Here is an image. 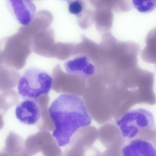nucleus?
<instances>
[{"instance_id":"16","label":"nucleus","mask_w":156,"mask_h":156,"mask_svg":"<svg viewBox=\"0 0 156 156\" xmlns=\"http://www.w3.org/2000/svg\"><path fill=\"white\" fill-rule=\"evenodd\" d=\"M156 39V27L148 33L146 38V39Z\"/></svg>"},{"instance_id":"2","label":"nucleus","mask_w":156,"mask_h":156,"mask_svg":"<svg viewBox=\"0 0 156 156\" xmlns=\"http://www.w3.org/2000/svg\"><path fill=\"white\" fill-rule=\"evenodd\" d=\"M116 124L126 141L141 139L150 142L156 148V126L150 111L143 108L128 111Z\"/></svg>"},{"instance_id":"7","label":"nucleus","mask_w":156,"mask_h":156,"mask_svg":"<svg viewBox=\"0 0 156 156\" xmlns=\"http://www.w3.org/2000/svg\"><path fill=\"white\" fill-rule=\"evenodd\" d=\"M15 114L21 122L31 125L38 121L41 111L36 101L27 99L20 101L16 105Z\"/></svg>"},{"instance_id":"8","label":"nucleus","mask_w":156,"mask_h":156,"mask_svg":"<svg viewBox=\"0 0 156 156\" xmlns=\"http://www.w3.org/2000/svg\"><path fill=\"white\" fill-rule=\"evenodd\" d=\"M64 67L68 73L77 75L86 82L90 78L98 74L94 65L85 56L69 60L65 63Z\"/></svg>"},{"instance_id":"4","label":"nucleus","mask_w":156,"mask_h":156,"mask_svg":"<svg viewBox=\"0 0 156 156\" xmlns=\"http://www.w3.org/2000/svg\"><path fill=\"white\" fill-rule=\"evenodd\" d=\"M52 83L51 75L46 71L37 67H30L19 80L18 92L24 100L36 101L40 95L48 93Z\"/></svg>"},{"instance_id":"5","label":"nucleus","mask_w":156,"mask_h":156,"mask_svg":"<svg viewBox=\"0 0 156 156\" xmlns=\"http://www.w3.org/2000/svg\"><path fill=\"white\" fill-rule=\"evenodd\" d=\"M7 5L17 21L21 25L27 26L33 20L36 7L31 1L25 0H9Z\"/></svg>"},{"instance_id":"13","label":"nucleus","mask_w":156,"mask_h":156,"mask_svg":"<svg viewBox=\"0 0 156 156\" xmlns=\"http://www.w3.org/2000/svg\"><path fill=\"white\" fill-rule=\"evenodd\" d=\"M68 8L70 13L74 15H78L82 11L83 5L79 1H69L68 2Z\"/></svg>"},{"instance_id":"9","label":"nucleus","mask_w":156,"mask_h":156,"mask_svg":"<svg viewBox=\"0 0 156 156\" xmlns=\"http://www.w3.org/2000/svg\"><path fill=\"white\" fill-rule=\"evenodd\" d=\"M122 156H156V148L149 141L135 139L124 146Z\"/></svg>"},{"instance_id":"6","label":"nucleus","mask_w":156,"mask_h":156,"mask_svg":"<svg viewBox=\"0 0 156 156\" xmlns=\"http://www.w3.org/2000/svg\"><path fill=\"white\" fill-rule=\"evenodd\" d=\"M98 138L107 149L115 147L123 148L126 141L119 127L108 123H105L99 128Z\"/></svg>"},{"instance_id":"15","label":"nucleus","mask_w":156,"mask_h":156,"mask_svg":"<svg viewBox=\"0 0 156 156\" xmlns=\"http://www.w3.org/2000/svg\"><path fill=\"white\" fill-rule=\"evenodd\" d=\"M101 154L98 148L92 146L87 148L82 156H101Z\"/></svg>"},{"instance_id":"12","label":"nucleus","mask_w":156,"mask_h":156,"mask_svg":"<svg viewBox=\"0 0 156 156\" xmlns=\"http://www.w3.org/2000/svg\"><path fill=\"white\" fill-rule=\"evenodd\" d=\"M133 5L141 12H148L156 7V1L134 0Z\"/></svg>"},{"instance_id":"10","label":"nucleus","mask_w":156,"mask_h":156,"mask_svg":"<svg viewBox=\"0 0 156 156\" xmlns=\"http://www.w3.org/2000/svg\"><path fill=\"white\" fill-rule=\"evenodd\" d=\"M98 138V130L89 125L79 129L72 136L69 144L90 147L93 146Z\"/></svg>"},{"instance_id":"11","label":"nucleus","mask_w":156,"mask_h":156,"mask_svg":"<svg viewBox=\"0 0 156 156\" xmlns=\"http://www.w3.org/2000/svg\"><path fill=\"white\" fill-rule=\"evenodd\" d=\"M145 41L146 46L141 52V58L146 62L154 64L156 67V39Z\"/></svg>"},{"instance_id":"3","label":"nucleus","mask_w":156,"mask_h":156,"mask_svg":"<svg viewBox=\"0 0 156 156\" xmlns=\"http://www.w3.org/2000/svg\"><path fill=\"white\" fill-rule=\"evenodd\" d=\"M86 84L83 100L88 113L98 123H106L112 117L110 108L105 97L108 85L98 75L89 78Z\"/></svg>"},{"instance_id":"1","label":"nucleus","mask_w":156,"mask_h":156,"mask_svg":"<svg viewBox=\"0 0 156 156\" xmlns=\"http://www.w3.org/2000/svg\"><path fill=\"white\" fill-rule=\"evenodd\" d=\"M49 113L55 126L52 135L60 147L69 144L79 129L91 122L83 100L71 94L58 96L51 104Z\"/></svg>"},{"instance_id":"14","label":"nucleus","mask_w":156,"mask_h":156,"mask_svg":"<svg viewBox=\"0 0 156 156\" xmlns=\"http://www.w3.org/2000/svg\"><path fill=\"white\" fill-rule=\"evenodd\" d=\"M122 148L118 147L107 148L101 153V156H122Z\"/></svg>"}]
</instances>
